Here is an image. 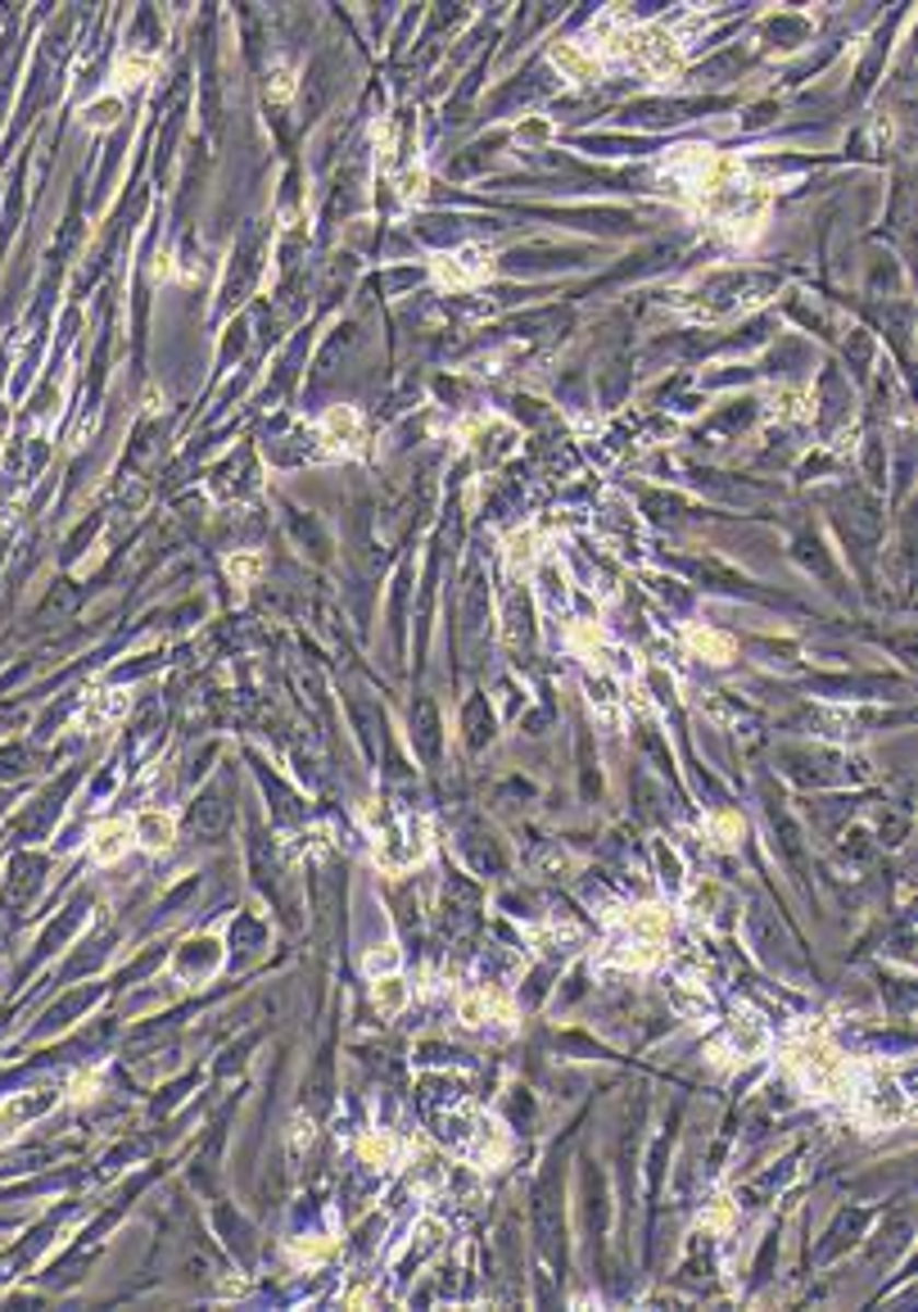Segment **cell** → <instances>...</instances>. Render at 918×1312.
I'll return each instance as SVG.
<instances>
[{"label": "cell", "mask_w": 918, "mask_h": 1312, "mask_svg": "<svg viewBox=\"0 0 918 1312\" xmlns=\"http://www.w3.org/2000/svg\"><path fill=\"white\" fill-rule=\"evenodd\" d=\"M470 258H475V249H466V254H453V258H444V263L434 267V272H439V281H444V286H453V290L470 286L475 277L485 272V263H470Z\"/></svg>", "instance_id": "6"}, {"label": "cell", "mask_w": 918, "mask_h": 1312, "mask_svg": "<svg viewBox=\"0 0 918 1312\" xmlns=\"http://www.w3.org/2000/svg\"><path fill=\"white\" fill-rule=\"evenodd\" d=\"M376 1005L385 1009V1014H398V1009L407 1005V983L398 978V973H385V978H376Z\"/></svg>", "instance_id": "11"}, {"label": "cell", "mask_w": 918, "mask_h": 1312, "mask_svg": "<svg viewBox=\"0 0 918 1312\" xmlns=\"http://www.w3.org/2000/svg\"><path fill=\"white\" fill-rule=\"evenodd\" d=\"M493 1009H498V1000L493 996H485V991H470V996H462V1023L466 1027H485L489 1019H493Z\"/></svg>", "instance_id": "10"}, {"label": "cell", "mask_w": 918, "mask_h": 1312, "mask_svg": "<svg viewBox=\"0 0 918 1312\" xmlns=\"http://www.w3.org/2000/svg\"><path fill=\"white\" fill-rule=\"evenodd\" d=\"M154 69V59L150 55H141V50H127L123 59H118V73L127 78V82H146V73Z\"/></svg>", "instance_id": "17"}, {"label": "cell", "mask_w": 918, "mask_h": 1312, "mask_svg": "<svg viewBox=\"0 0 918 1312\" xmlns=\"http://www.w3.org/2000/svg\"><path fill=\"white\" fill-rule=\"evenodd\" d=\"M118 114H123V100H118V95H105V100H95V105L86 109V127H114Z\"/></svg>", "instance_id": "15"}, {"label": "cell", "mask_w": 918, "mask_h": 1312, "mask_svg": "<svg viewBox=\"0 0 918 1312\" xmlns=\"http://www.w3.org/2000/svg\"><path fill=\"white\" fill-rule=\"evenodd\" d=\"M710 833H716V843H720V847H733V843H737V833H742V824H737V815H716V820H710Z\"/></svg>", "instance_id": "19"}, {"label": "cell", "mask_w": 918, "mask_h": 1312, "mask_svg": "<svg viewBox=\"0 0 918 1312\" xmlns=\"http://www.w3.org/2000/svg\"><path fill=\"white\" fill-rule=\"evenodd\" d=\"M226 570H231V580H235V584H254V580H258V570H263V557H258V553H241V557H231V561H226Z\"/></svg>", "instance_id": "16"}, {"label": "cell", "mask_w": 918, "mask_h": 1312, "mask_svg": "<svg viewBox=\"0 0 918 1312\" xmlns=\"http://www.w3.org/2000/svg\"><path fill=\"white\" fill-rule=\"evenodd\" d=\"M267 95H271V100H290V95H294V73H290V69H277V73H271V82H267Z\"/></svg>", "instance_id": "20"}, {"label": "cell", "mask_w": 918, "mask_h": 1312, "mask_svg": "<svg viewBox=\"0 0 918 1312\" xmlns=\"http://www.w3.org/2000/svg\"><path fill=\"white\" fill-rule=\"evenodd\" d=\"M548 55H553V63H557V69H561L566 78H574V82H589V78H597V59H593L589 50H580L574 42H557Z\"/></svg>", "instance_id": "4"}, {"label": "cell", "mask_w": 918, "mask_h": 1312, "mask_svg": "<svg viewBox=\"0 0 918 1312\" xmlns=\"http://www.w3.org/2000/svg\"><path fill=\"white\" fill-rule=\"evenodd\" d=\"M127 847H131V824H123V820H105V824L91 833V856L100 864H114Z\"/></svg>", "instance_id": "3"}, {"label": "cell", "mask_w": 918, "mask_h": 1312, "mask_svg": "<svg viewBox=\"0 0 918 1312\" xmlns=\"http://www.w3.org/2000/svg\"><path fill=\"white\" fill-rule=\"evenodd\" d=\"M362 964H367V973H371V978H385V973H394V968H398V951H394V947H376V951H367V960H362Z\"/></svg>", "instance_id": "18"}, {"label": "cell", "mask_w": 918, "mask_h": 1312, "mask_svg": "<svg viewBox=\"0 0 918 1312\" xmlns=\"http://www.w3.org/2000/svg\"><path fill=\"white\" fill-rule=\"evenodd\" d=\"M570 648H574V652H584L589 661H597V657H602V629H597L593 620L574 625V629H570Z\"/></svg>", "instance_id": "13"}, {"label": "cell", "mask_w": 918, "mask_h": 1312, "mask_svg": "<svg viewBox=\"0 0 918 1312\" xmlns=\"http://www.w3.org/2000/svg\"><path fill=\"white\" fill-rule=\"evenodd\" d=\"M516 137H521V141H543V137H548V127H543V123H530V127L516 131Z\"/></svg>", "instance_id": "21"}, {"label": "cell", "mask_w": 918, "mask_h": 1312, "mask_svg": "<svg viewBox=\"0 0 918 1312\" xmlns=\"http://www.w3.org/2000/svg\"><path fill=\"white\" fill-rule=\"evenodd\" d=\"M864 1118L873 1123V1127H896L900 1118H905V1095L892 1087V1082H873L869 1091H864Z\"/></svg>", "instance_id": "1"}, {"label": "cell", "mask_w": 918, "mask_h": 1312, "mask_svg": "<svg viewBox=\"0 0 918 1312\" xmlns=\"http://www.w3.org/2000/svg\"><path fill=\"white\" fill-rule=\"evenodd\" d=\"M534 557H538V534L534 530H521V534L507 539V566H512V570H530Z\"/></svg>", "instance_id": "9"}, {"label": "cell", "mask_w": 918, "mask_h": 1312, "mask_svg": "<svg viewBox=\"0 0 918 1312\" xmlns=\"http://www.w3.org/2000/svg\"><path fill=\"white\" fill-rule=\"evenodd\" d=\"M322 440L335 449H353L358 444V413L353 408H330L322 417Z\"/></svg>", "instance_id": "5"}, {"label": "cell", "mask_w": 918, "mask_h": 1312, "mask_svg": "<svg viewBox=\"0 0 918 1312\" xmlns=\"http://www.w3.org/2000/svg\"><path fill=\"white\" fill-rule=\"evenodd\" d=\"M131 837L141 847H150V851H167V847H173V837H177V820L163 815V811H141V815H136V824H131Z\"/></svg>", "instance_id": "2"}, {"label": "cell", "mask_w": 918, "mask_h": 1312, "mask_svg": "<svg viewBox=\"0 0 918 1312\" xmlns=\"http://www.w3.org/2000/svg\"><path fill=\"white\" fill-rule=\"evenodd\" d=\"M475 1154H480L485 1163H498L507 1154V1140H502L498 1123H480V1131H475Z\"/></svg>", "instance_id": "12"}, {"label": "cell", "mask_w": 918, "mask_h": 1312, "mask_svg": "<svg viewBox=\"0 0 918 1312\" xmlns=\"http://www.w3.org/2000/svg\"><path fill=\"white\" fill-rule=\"evenodd\" d=\"M190 824H195V828H204V833H218V828H222V801H218V797H204V801H195Z\"/></svg>", "instance_id": "14"}, {"label": "cell", "mask_w": 918, "mask_h": 1312, "mask_svg": "<svg viewBox=\"0 0 918 1312\" xmlns=\"http://www.w3.org/2000/svg\"><path fill=\"white\" fill-rule=\"evenodd\" d=\"M358 1154L371 1163V1168H390L394 1159H398V1146L385 1136V1131H371V1136H362L358 1140Z\"/></svg>", "instance_id": "8"}, {"label": "cell", "mask_w": 918, "mask_h": 1312, "mask_svg": "<svg viewBox=\"0 0 918 1312\" xmlns=\"http://www.w3.org/2000/svg\"><path fill=\"white\" fill-rule=\"evenodd\" d=\"M688 648L697 652V657H706V661H729L733 657V643L724 634H716V629H706V625H693L688 629Z\"/></svg>", "instance_id": "7"}]
</instances>
